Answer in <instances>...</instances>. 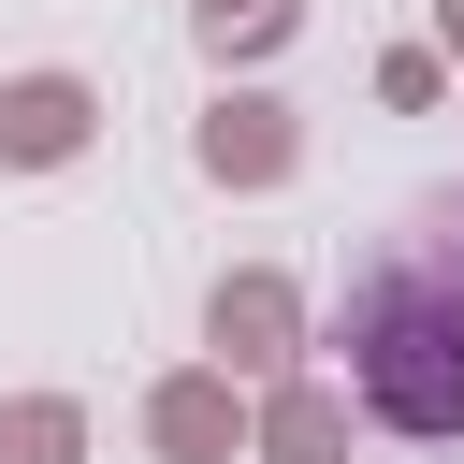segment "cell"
I'll return each mask as SVG.
<instances>
[{
	"instance_id": "cell-1",
	"label": "cell",
	"mask_w": 464,
	"mask_h": 464,
	"mask_svg": "<svg viewBox=\"0 0 464 464\" xmlns=\"http://www.w3.org/2000/svg\"><path fill=\"white\" fill-rule=\"evenodd\" d=\"M348 362L392 435H464V290L435 261H377L348 304Z\"/></svg>"
}]
</instances>
